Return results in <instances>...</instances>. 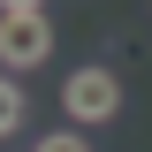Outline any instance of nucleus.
I'll list each match as a JSON object with an SVG mask.
<instances>
[{
	"instance_id": "obj_3",
	"label": "nucleus",
	"mask_w": 152,
	"mask_h": 152,
	"mask_svg": "<svg viewBox=\"0 0 152 152\" xmlns=\"http://www.w3.org/2000/svg\"><path fill=\"white\" fill-rule=\"evenodd\" d=\"M15 129H23V84L0 69V137H15Z\"/></svg>"
},
{
	"instance_id": "obj_1",
	"label": "nucleus",
	"mask_w": 152,
	"mask_h": 152,
	"mask_svg": "<svg viewBox=\"0 0 152 152\" xmlns=\"http://www.w3.org/2000/svg\"><path fill=\"white\" fill-rule=\"evenodd\" d=\"M61 107H69L76 129H107L114 114H122V76L107 69V61H91V69H69V84H61Z\"/></svg>"
},
{
	"instance_id": "obj_4",
	"label": "nucleus",
	"mask_w": 152,
	"mask_h": 152,
	"mask_svg": "<svg viewBox=\"0 0 152 152\" xmlns=\"http://www.w3.org/2000/svg\"><path fill=\"white\" fill-rule=\"evenodd\" d=\"M31 152H91V137H84V129H46Z\"/></svg>"
},
{
	"instance_id": "obj_5",
	"label": "nucleus",
	"mask_w": 152,
	"mask_h": 152,
	"mask_svg": "<svg viewBox=\"0 0 152 152\" xmlns=\"http://www.w3.org/2000/svg\"><path fill=\"white\" fill-rule=\"evenodd\" d=\"M23 8H46V0H0V15H23Z\"/></svg>"
},
{
	"instance_id": "obj_2",
	"label": "nucleus",
	"mask_w": 152,
	"mask_h": 152,
	"mask_svg": "<svg viewBox=\"0 0 152 152\" xmlns=\"http://www.w3.org/2000/svg\"><path fill=\"white\" fill-rule=\"evenodd\" d=\"M46 61H53V15H46V8L0 15V69L23 76V69H46Z\"/></svg>"
}]
</instances>
